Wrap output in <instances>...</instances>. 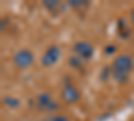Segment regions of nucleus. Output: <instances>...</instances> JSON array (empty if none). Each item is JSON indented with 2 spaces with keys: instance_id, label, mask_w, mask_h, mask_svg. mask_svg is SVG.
<instances>
[{
  "instance_id": "nucleus-14",
  "label": "nucleus",
  "mask_w": 134,
  "mask_h": 121,
  "mask_svg": "<svg viewBox=\"0 0 134 121\" xmlns=\"http://www.w3.org/2000/svg\"><path fill=\"white\" fill-rule=\"evenodd\" d=\"M130 20H131V24L134 26V8L131 9V12H130Z\"/></svg>"
},
{
  "instance_id": "nucleus-4",
  "label": "nucleus",
  "mask_w": 134,
  "mask_h": 121,
  "mask_svg": "<svg viewBox=\"0 0 134 121\" xmlns=\"http://www.w3.org/2000/svg\"><path fill=\"white\" fill-rule=\"evenodd\" d=\"M59 58H60V49L57 45H52L44 51L40 62H42V66H44V67H51L59 61Z\"/></svg>"
},
{
  "instance_id": "nucleus-2",
  "label": "nucleus",
  "mask_w": 134,
  "mask_h": 121,
  "mask_svg": "<svg viewBox=\"0 0 134 121\" xmlns=\"http://www.w3.org/2000/svg\"><path fill=\"white\" fill-rule=\"evenodd\" d=\"M35 57L34 52L28 49H20L14 54V63L18 69H27L34 63Z\"/></svg>"
},
{
  "instance_id": "nucleus-13",
  "label": "nucleus",
  "mask_w": 134,
  "mask_h": 121,
  "mask_svg": "<svg viewBox=\"0 0 134 121\" xmlns=\"http://www.w3.org/2000/svg\"><path fill=\"white\" fill-rule=\"evenodd\" d=\"M48 121H70V120L67 118L66 116H54V117H51Z\"/></svg>"
},
{
  "instance_id": "nucleus-9",
  "label": "nucleus",
  "mask_w": 134,
  "mask_h": 121,
  "mask_svg": "<svg viewBox=\"0 0 134 121\" xmlns=\"http://www.w3.org/2000/svg\"><path fill=\"white\" fill-rule=\"evenodd\" d=\"M69 6L74 9H81V8H85L88 6V2H83V0H70L69 2Z\"/></svg>"
},
{
  "instance_id": "nucleus-3",
  "label": "nucleus",
  "mask_w": 134,
  "mask_h": 121,
  "mask_svg": "<svg viewBox=\"0 0 134 121\" xmlns=\"http://www.w3.org/2000/svg\"><path fill=\"white\" fill-rule=\"evenodd\" d=\"M72 50H74L75 55H78L79 58H82L85 61L91 59L93 55H94V46L91 45L90 42H87V40L75 42L74 46H72Z\"/></svg>"
},
{
  "instance_id": "nucleus-6",
  "label": "nucleus",
  "mask_w": 134,
  "mask_h": 121,
  "mask_svg": "<svg viewBox=\"0 0 134 121\" xmlns=\"http://www.w3.org/2000/svg\"><path fill=\"white\" fill-rule=\"evenodd\" d=\"M51 101H52V98H51V96H50L48 93H46V92L40 93V94L36 97V109H38V111H40V112L46 111Z\"/></svg>"
},
{
  "instance_id": "nucleus-1",
  "label": "nucleus",
  "mask_w": 134,
  "mask_h": 121,
  "mask_svg": "<svg viewBox=\"0 0 134 121\" xmlns=\"http://www.w3.org/2000/svg\"><path fill=\"white\" fill-rule=\"evenodd\" d=\"M133 69H134V59L129 54H121V55H118L114 59L113 65L110 66L113 80L121 85L127 82L129 74L131 73Z\"/></svg>"
},
{
  "instance_id": "nucleus-7",
  "label": "nucleus",
  "mask_w": 134,
  "mask_h": 121,
  "mask_svg": "<svg viewBox=\"0 0 134 121\" xmlns=\"http://www.w3.org/2000/svg\"><path fill=\"white\" fill-rule=\"evenodd\" d=\"M3 105H5L8 109H18L20 106V100L12 96H5L3 97Z\"/></svg>"
},
{
  "instance_id": "nucleus-12",
  "label": "nucleus",
  "mask_w": 134,
  "mask_h": 121,
  "mask_svg": "<svg viewBox=\"0 0 134 121\" xmlns=\"http://www.w3.org/2000/svg\"><path fill=\"white\" fill-rule=\"evenodd\" d=\"M115 46H113V45H107L106 47H105V54L106 55H113V54L115 52Z\"/></svg>"
},
{
  "instance_id": "nucleus-5",
  "label": "nucleus",
  "mask_w": 134,
  "mask_h": 121,
  "mask_svg": "<svg viewBox=\"0 0 134 121\" xmlns=\"http://www.w3.org/2000/svg\"><path fill=\"white\" fill-rule=\"evenodd\" d=\"M79 98H81V94L74 85H70V83L64 85V87L62 89V100L66 104H75L79 101Z\"/></svg>"
},
{
  "instance_id": "nucleus-8",
  "label": "nucleus",
  "mask_w": 134,
  "mask_h": 121,
  "mask_svg": "<svg viewBox=\"0 0 134 121\" xmlns=\"http://www.w3.org/2000/svg\"><path fill=\"white\" fill-rule=\"evenodd\" d=\"M59 6H60V3L57 2V0H44L43 2V7L48 11H51V12L57 11V8H59Z\"/></svg>"
},
{
  "instance_id": "nucleus-15",
  "label": "nucleus",
  "mask_w": 134,
  "mask_h": 121,
  "mask_svg": "<svg viewBox=\"0 0 134 121\" xmlns=\"http://www.w3.org/2000/svg\"><path fill=\"white\" fill-rule=\"evenodd\" d=\"M131 121H134V118H133V120H131Z\"/></svg>"
},
{
  "instance_id": "nucleus-11",
  "label": "nucleus",
  "mask_w": 134,
  "mask_h": 121,
  "mask_svg": "<svg viewBox=\"0 0 134 121\" xmlns=\"http://www.w3.org/2000/svg\"><path fill=\"white\" fill-rule=\"evenodd\" d=\"M59 109V104L57 102V101H51L50 102V105L47 106V109H46V112H55V111H58Z\"/></svg>"
},
{
  "instance_id": "nucleus-10",
  "label": "nucleus",
  "mask_w": 134,
  "mask_h": 121,
  "mask_svg": "<svg viewBox=\"0 0 134 121\" xmlns=\"http://www.w3.org/2000/svg\"><path fill=\"white\" fill-rule=\"evenodd\" d=\"M69 63H70V66H72L74 69H79L81 66H82V58H79L78 55H71L70 58H69Z\"/></svg>"
}]
</instances>
